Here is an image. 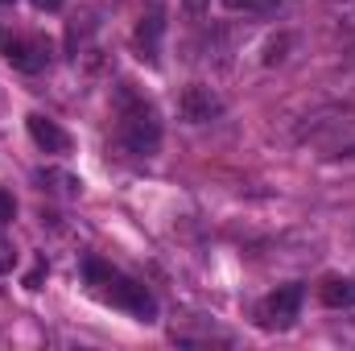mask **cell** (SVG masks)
Returning a JSON list of instances; mask_svg holds the SVG:
<instances>
[{
  "mask_svg": "<svg viewBox=\"0 0 355 351\" xmlns=\"http://www.w3.org/2000/svg\"><path fill=\"white\" fill-rule=\"evenodd\" d=\"M0 4H12V0H0Z\"/></svg>",
  "mask_w": 355,
  "mask_h": 351,
  "instance_id": "16",
  "label": "cell"
},
{
  "mask_svg": "<svg viewBox=\"0 0 355 351\" xmlns=\"http://www.w3.org/2000/svg\"><path fill=\"white\" fill-rule=\"evenodd\" d=\"M87 281H91V289H95L103 302H112V306L137 314L141 323H153V318H157V302H153V293H149L145 285H137L132 277H124L120 268H107V264L91 261L87 264Z\"/></svg>",
  "mask_w": 355,
  "mask_h": 351,
  "instance_id": "2",
  "label": "cell"
},
{
  "mask_svg": "<svg viewBox=\"0 0 355 351\" xmlns=\"http://www.w3.org/2000/svg\"><path fill=\"white\" fill-rule=\"evenodd\" d=\"M33 8H42V12H58L62 0H33Z\"/></svg>",
  "mask_w": 355,
  "mask_h": 351,
  "instance_id": "15",
  "label": "cell"
},
{
  "mask_svg": "<svg viewBox=\"0 0 355 351\" xmlns=\"http://www.w3.org/2000/svg\"><path fill=\"white\" fill-rule=\"evenodd\" d=\"M285 50H289V37H272V42H268L265 62H268V67H272V62H281V58H285Z\"/></svg>",
  "mask_w": 355,
  "mask_h": 351,
  "instance_id": "11",
  "label": "cell"
},
{
  "mask_svg": "<svg viewBox=\"0 0 355 351\" xmlns=\"http://www.w3.org/2000/svg\"><path fill=\"white\" fill-rule=\"evenodd\" d=\"M182 4H186V12H190V17H202V12L211 8V0H182Z\"/></svg>",
  "mask_w": 355,
  "mask_h": 351,
  "instance_id": "14",
  "label": "cell"
},
{
  "mask_svg": "<svg viewBox=\"0 0 355 351\" xmlns=\"http://www.w3.org/2000/svg\"><path fill=\"white\" fill-rule=\"evenodd\" d=\"M162 29H166V17H162V12H149V17H141V25H137V46H141L149 58H153V50H157Z\"/></svg>",
  "mask_w": 355,
  "mask_h": 351,
  "instance_id": "9",
  "label": "cell"
},
{
  "mask_svg": "<svg viewBox=\"0 0 355 351\" xmlns=\"http://www.w3.org/2000/svg\"><path fill=\"white\" fill-rule=\"evenodd\" d=\"M297 310H302V285H281V289H272L265 302H261L257 314H261V327L285 331V327H293Z\"/></svg>",
  "mask_w": 355,
  "mask_h": 351,
  "instance_id": "4",
  "label": "cell"
},
{
  "mask_svg": "<svg viewBox=\"0 0 355 351\" xmlns=\"http://www.w3.org/2000/svg\"><path fill=\"white\" fill-rule=\"evenodd\" d=\"M297 141L318 145L327 157H355V108H318L297 128Z\"/></svg>",
  "mask_w": 355,
  "mask_h": 351,
  "instance_id": "1",
  "label": "cell"
},
{
  "mask_svg": "<svg viewBox=\"0 0 355 351\" xmlns=\"http://www.w3.org/2000/svg\"><path fill=\"white\" fill-rule=\"evenodd\" d=\"M12 215H17V203H12V194H8V190H0V228H4V223H12Z\"/></svg>",
  "mask_w": 355,
  "mask_h": 351,
  "instance_id": "13",
  "label": "cell"
},
{
  "mask_svg": "<svg viewBox=\"0 0 355 351\" xmlns=\"http://www.w3.org/2000/svg\"><path fill=\"white\" fill-rule=\"evenodd\" d=\"M178 108H182V120H190V124H207V120H215V116L223 112V99H219L211 87L194 83V87L182 91Z\"/></svg>",
  "mask_w": 355,
  "mask_h": 351,
  "instance_id": "6",
  "label": "cell"
},
{
  "mask_svg": "<svg viewBox=\"0 0 355 351\" xmlns=\"http://www.w3.org/2000/svg\"><path fill=\"white\" fill-rule=\"evenodd\" d=\"M232 8H248V12H277L281 0H227Z\"/></svg>",
  "mask_w": 355,
  "mask_h": 351,
  "instance_id": "10",
  "label": "cell"
},
{
  "mask_svg": "<svg viewBox=\"0 0 355 351\" xmlns=\"http://www.w3.org/2000/svg\"><path fill=\"white\" fill-rule=\"evenodd\" d=\"M29 137H33V145L37 149H46V153H67L71 149V137L54 124V120H46V116H29Z\"/></svg>",
  "mask_w": 355,
  "mask_h": 351,
  "instance_id": "7",
  "label": "cell"
},
{
  "mask_svg": "<svg viewBox=\"0 0 355 351\" xmlns=\"http://www.w3.org/2000/svg\"><path fill=\"white\" fill-rule=\"evenodd\" d=\"M12 264H17V248L0 236V273H12Z\"/></svg>",
  "mask_w": 355,
  "mask_h": 351,
  "instance_id": "12",
  "label": "cell"
},
{
  "mask_svg": "<svg viewBox=\"0 0 355 351\" xmlns=\"http://www.w3.org/2000/svg\"><path fill=\"white\" fill-rule=\"evenodd\" d=\"M120 137H124V145H128L132 153H157V145H162V124H157L153 108L132 103V99L124 95V128H120Z\"/></svg>",
  "mask_w": 355,
  "mask_h": 351,
  "instance_id": "3",
  "label": "cell"
},
{
  "mask_svg": "<svg viewBox=\"0 0 355 351\" xmlns=\"http://www.w3.org/2000/svg\"><path fill=\"white\" fill-rule=\"evenodd\" d=\"M4 58H8V67L33 75V71H42L50 62V42H42V37H12V42H4Z\"/></svg>",
  "mask_w": 355,
  "mask_h": 351,
  "instance_id": "5",
  "label": "cell"
},
{
  "mask_svg": "<svg viewBox=\"0 0 355 351\" xmlns=\"http://www.w3.org/2000/svg\"><path fill=\"white\" fill-rule=\"evenodd\" d=\"M322 302H327L331 310L355 306V281H347V277H327V281H322Z\"/></svg>",
  "mask_w": 355,
  "mask_h": 351,
  "instance_id": "8",
  "label": "cell"
}]
</instances>
